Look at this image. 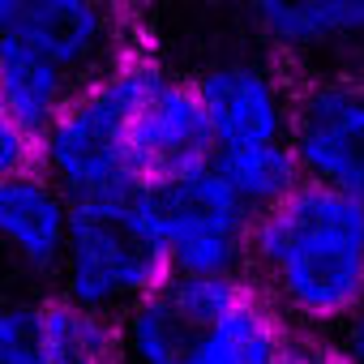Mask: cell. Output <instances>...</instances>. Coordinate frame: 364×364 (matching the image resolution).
<instances>
[{
    "label": "cell",
    "instance_id": "cell-1",
    "mask_svg": "<svg viewBox=\"0 0 364 364\" xmlns=\"http://www.w3.org/2000/svg\"><path fill=\"white\" fill-rule=\"evenodd\" d=\"M245 274L287 330L338 334L364 304V206L304 180L253 215Z\"/></svg>",
    "mask_w": 364,
    "mask_h": 364
},
{
    "label": "cell",
    "instance_id": "cell-2",
    "mask_svg": "<svg viewBox=\"0 0 364 364\" xmlns=\"http://www.w3.org/2000/svg\"><path fill=\"white\" fill-rule=\"evenodd\" d=\"M129 364H266L287 321L249 274H167L120 317Z\"/></svg>",
    "mask_w": 364,
    "mask_h": 364
},
{
    "label": "cell",
    "instance_id": "cell-3",
    "mask_svg": "<svg viewBox=\"0 0 364 364\" xmlns=\"http://www.w3.org/2000/svg\"><path fill=\"white\" fill-rule=\"evenodd\" d=\"M154 60H159L154 52L129 48L116 65L77 82L60 116L35 141V167L73 206L141 193V180L133 171V150H129V124Z\"/></svg>",
    "mask_w": 364,
    "mask_h": 364
},
{
    "label": "cell",
    "instance_id": "cell-4",
    "mask_svg": "<svg viewBox=\"0 0 364 364\" xmlns=\"http://www.w3.org/2000/svg\"><path fill=\"white\" fill-rule=\"evenodd\" d=\"M167 274V257L137 198L77 202L69 210L60 266L52 274V291L65 296L69 304L124 317Z\"/></svg>",
    "mask_w": 364,
    "mask_h": 364
},
{
    "label": "cell",
    "instance_id": "cell-5",
    "mask_svg": "<svg viewBox=\"0 0 364 364\" xmlns=\"http://www.w3.org/2000/svg\"><path fill=\"white\" fill-rule=\"evenodd\" d=\"M137 206L171 274H245L253 215L232 198L215 167L141 185Z\"/></svg>",
    "mask_w": 364,
    "mask_h": 364
},
{
    "label": "cell",
    "instance_id": "cell-6",
    "mask_svg": "<svg viewBox=\"0 0 364 364\" xmlns=\"http://www.w3.org/2000/svg\"><path fill=\"white\" fill-rule=\"evenodd\" d=\"M262 56L304 77H364V0H236Z\"/></svg>",
    "mask_w": 364,
    "mask_h": 364
},
{
    "label": "cell",
    "instance_id": "cell-7",
    "mask_svg": "<svg viewBox=\"0 0 364 364\" xmlns=\"http://www.w3.org/2000/svg\"><path fill=\"white\" fill-rule=\"evenodd\" d=\"M0 39H14L73 82L116 65L133 43L129 0H0Z\"/></svg>",
    "mask_w": 364,
    "mask_h": 364
},
{
    "label": "cell",
    "instance_id": "cell-8",
    "mask_svg": "<svg viewBox=\"0 0 364 364\" xmlns=\"http://www.w3.org/2000/svg\"><path fill=\"white\" fill-rule=\"evenodd\" d=\"M287 141L309 185L364 206V77L296 82Z\"/></svg>",
    "mask_w": 364,
    "mask_h": 364
},
{
    "label": "cell",
    "instance_id": "cell-9",
    "mask_svg": "<svg viewBox=\"0 0 364 364\" xmlns=\"http://www.w3.org/2000/svg\"><path fill=\"white\" fill-rule=\"evenodd\" d=\"M189 82L202 103L215 150L287 141L296 77L279 60H270L262 52H240V56L210 60Z\"/></svg>",
    "mask_w": 364,
    "mask_h": 364
},
{
    "label": "cell",
    "instance_id": "cell-10",
    "mask_svg": "<svg viewBox=\"0 0 364 364\" xmlns=\"http://www.w3.org/2000/svg\"><path fill=\"white\" fill-rule=\"evenodd\" d=\"M129 150H133V171L141 185L210 167L215 159V141H210L202 103L193 95V82L167 69L163 60L150 65L141 95L133 103Z\"/></svg>",
    "mask_w": 364,
    "mask_h": 364
},
{
    "label": "cell",
    "instance_id": "cell-11",
    "mask_svg": "<svg viewBox=\"0 0 364 364\" xmlns=\"http://www.w3.org/2000/svg\"><path fill=\"white\" fill-rule=\"evenodd\" d=\"M69 210L73 202L39 167L0 176V266L9 270V279L52 287L69 232Z\"/></svg>",
    "mask_w": 364,
    "mask_h": 364
},
{
    "label": "cell",
    "instance_id": "cell-12",
    "mask_svg": "<svg viewBox=\"0 0 364 364\" xmlns=\"http://www.w3.org/2000/svg\"><path fill=\"white\" fill-rule=\"evenodd\" d=\"M73 77L52 65L48 56L0 39V116L18 124L26 137H43V129L60 116V107L73 95Z\"/></svg>",
    "mask_w": 364,
    "mask_h": 364
},
{
    "label": "cell",
    "instance_id": "cell-13",
    "mask_svg": "<svg viewBox=\"0 0 364 364\" xmlns=\"http://www.w3.org/2000/svg\"><path fill=\"white\" fill-rule=\"evenodd\" d=\"M43 364H129L120 317L90 313L65 296H39Z\"/></svg>",
    "mask_w": 364,
    "mask_h": 364
},
{
    "label": "cell",
    "instance_id": "cell-14",
    "mask_svg": "<svg viewBox=\"0 0 364 364\" xmlns=\"http://www.w3.org/2000/svg\"><path fill=\"white\" fill-rule=\"evenodd\" d=\"M215 176L232 189V198L249 210L262 215L291 198L304 185V171L296 163L291 141H266V146H240V150H215L210 159Z\"/></svg>",
    "mask_w": 364,
    "mask_h": 364
},
{
    "label": "cell",
    "instance_id": "cell-15",
    "mask_svg": "<svg viewBox=\"0 0 364 364\" xmlns=\"http://www.w3.org/2000/svg\"><path fill=\"white\" fill-rule=\"evenodd\" d=\"M0 364H43L39 296H5L0 300Z\"/></svg>",
    "mask_w": 364,
    "mask_h": 364
},
{
    "label": "cell",
    "instance_id": "cell-16",
    "mask_svg": "<svg viewBox=\"0 0 364 364\" xmlns=\"http://www.w3.org/2000/svg\"><path fill=\"white\" fill-rule=\"evenodd\" d=\"M266 364H347L343 347L334 334H309V330H287L279 351Z\"/></svg>",
    "mask_w": 364,
    "mask_h": 364
},
{
    "label": "cell",
    "instance_id": "cell-17",
    "mask_svg": "<svg viewBox=\"0 0 364 364\" xmlns=\"http://www.w3.org/2000/svg\"><path fill=\"white\" fill-rule=\"evenodd\" d=\"M35 167V137H26L18 124L0 116V176H18Z\"/></svg>",
    "mask_w": 364,
    "mask_h": 364
},
{
    "label": "cell",
    "instance_id": "cell-18",
    "mask_svg": "<svg viewBox=\"0 0 364 364\" xmlns=\"http://www.w3.org/2000/svg\"><path fill=\"white\" fill-rule=\"evenodd\" d=\"M338 347H343V355H347V364H364V304L338 326Z\"/></svg>",
    "mask_w": 364,
    "mask_h": 364
},
{
    "label": "cell",
    "instance_id": "cell-19",
    "mask_svg": "<svg viewBox=\"0 0 364 364\" xmlns=\"http://www.w3.org/2000/svg\"><path fill=\"white\" fill-rule=\"evenodd\" d=\"M5 287H9V270L0 266V300H5Z\"/></svg>",
    "mask_w": 364,
    "mask_h": 364
}]
</instances>
